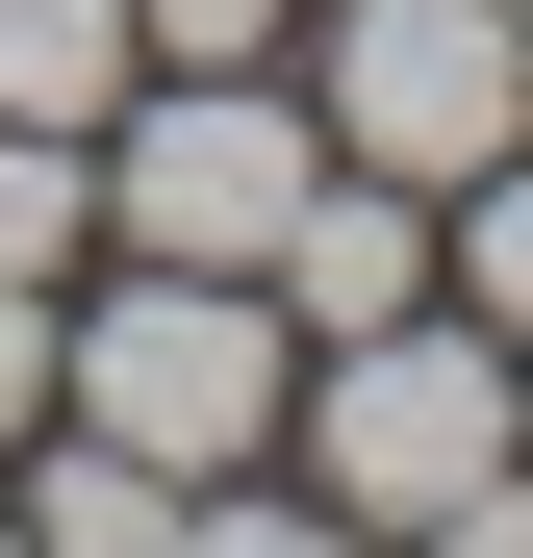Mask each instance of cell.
Masks as SVG:
<instances>
[{
    "instance_id": "obj_1",
    "label": "cell",
    "mask_w": 533,
    "mask_h": 558,
    "mask_svg": "<svg viewBox=\"0 0 533 558\" xmlns=\"http://www.w3.org/2000/svg\"><path fill=\"white\" fill-rule=\"evenodd\" d=\"M51 407L128 432L153 483H254V457H280V407H305V330H280V279L76 254V279H51Z\"/></svg>"
},
{
    "instance_id": "obj_2",
    "label": "cell",
    "mask_w": 533,
    "mask_h": 558,
    "mask_svg": "<svg viewBox=\"0 0 533 558\" xmlns=\"http://www.w3.org/2000/svg\"><path fill=\"white\" fill-rule=\"evenodd\" d=\"M483 457H533V432H508V330H483V305L330 330V355H305V407H280V483H330V508L381 533V558H407L432 508H458Z\"/></svg>"
},
{
    "instance_id": "obj_3",
    "label": "cell",
    "mask_w": 533,
    "mask_h": 558,
    "mask_svg": "<svg viewBox=\"0 0 533 558\" xmlns=\"http://www.w3.org/2000/svg\"><path fill=\"white\" fill-rule=\"evenodd\" d=\"M305 178H330V128H305L280 51H229V76H128V102H102V254L254 279V254L305 229Z\"/></svg>"
},
{
    "instance_id": "obj_4",
    "label": "cell",
    "mask_w": 533,
    "mask_h": 558,
    "mask_svg": "<svg viewBox=\"0 0 533 558\" xmlns=\"http://www.w3.org/2000/svg\"><path fill=\"white\" fill-rule=\"evenodd\" d=\"M280 76H305V128H330L355 178H483V153H533V0H305Z\"/></svg>"
},
{
    "instance_id": "obj_5",
    "label": "cell",
    "mask_w": 533,
    "mask_h": 558,
    "mask_svg": "<svg viewBox=\"0 0 533 558\" xmlns=\"http://www.w3.org/2000/svg\"><path fill=\"white\" fill-rule=\"evenodd\" d=\"M254 279H280V330H305V355H330V330H407V305H432V178H355V153H330V178H305V229L254 254Z\"/></svg>"
},
{
    "instance_id": "obj_6",
    "label": "cell",
    "mask_w": 533,
    "mask_h": 558,
    "mask_svg": "<svg viewBox=\"0 0 533 558\" xmlns=\"http://www.w3.org/2000/svg\"><path fill=\"white\" fill-rule=\"evenodd\" d=\"M0 508H26V558H153V533H178V483H153L128 432H76V407L0 457Z\"/></svg>"
},
{
    "instance_id": "obj_7",
    "label": "cell",
    "mask_w": 533,
    "mask_h": 558,
    "mask_svg": "<svg viewBox=\"0 0 533 558\" xmlns=\"http://www.w3.org/2000/svg\"><path fill=\"white\" fill-rule=\"evenodd\" d=\"M128 76H153L128 0H0V128H102Z\"/></svg>"
},
{
    "instance_id": "obj_8",
    "label": "cell",
    "mask_w": 533,
    "mask_h": 558,
    "mask_svg": "<svg viewBox=\"0 0 533 558\" xmlns=\"http://www.w3.org/2000/svg\"><path fill=\"white\" fill-rule=\"evenodd\" d=\"M432 305H483V330H533V153H483V178H432Z\"/></svg>"
},
{
    "instance_id": "obj_9",
    "label": "cell",
    "mask_w": 533,
    "mask_h": 558,
    "mask_svg": "<svg viewBox=\"0 0 533 558\" xmlns=\"http://www.w3.org/2000/svg\"><path fill=\"white\" fill-rule=\"evenodd\" d=\"M102 254V128H0V279H76Z\"/></svg>"
},
{
    "instance_id": "obj_10",
    "label": "cell",
    "mask_w": 533,
    "mask_h": 558,
    "mask_svg": "<svg viewBox=\"0 0 533 558\" xmlns=\"http://www.w3.org/2000/svg\"><path fill=\"white\" fill-rule=\"evenodd\" d=\"M153 558H381V533H355L330 483H280V457H254V483H178V533Z\"/></svg>"
},
{
    "instance_id": "obj_11",
    "label": "cell",
    "mask_w": 533,
    "mask_h": 558,
    "mask_svg": "<svg viewBox=\"0 0 533 558\" xmlns=\"http://www.w3.org/2000/svg\"><path fill=\"white\" fill-rule=\"evenodd\" d=\"M128 26H153V76H229V51H280V26H305V0H128Z\"/></svg>"
},
{
    "instance_id": "obj_12",
    "label": "cell",
    "mask_w": 533,
    "mask_h": 558,
    "mask_svg": "<svg viewBox=\"0 0 533 558\" xmlns=\"http://www.w3.org/2000/svg\"><path fill=\"white\" fill-rule=\"evenodd\" d=\"M407 558H533V457H483V483H458V508H432Z\"/></svg>"
},
{
    "instance_id": "obj_13",
    "label": "cell",
    "mask_w": 533,
    "mask_h": 558,
    "mask_svg": "<svg viewBox=\"0 0 533 558\" xmlns=\"http://www.w3.org/2000/svg\"><path fill=\"white\" fill-rule=\"evenodd\" d=\"M51 432V279H0V457Z\"/></svg>"
},
{
    "instance_id": "obj_14",
    "label": "cell",
    "mask_w": 533,
    "mask_h": 558,
    "mask_svg": "<svg viewBox=\"0 0 533 558\" xmlns=\"http://www.w3.org/2000/svg\"><path fill=\"white\" fill-rule=\"evenodd\" d=\"M508 432H533V330H508Z\"/></svg>"
},
{
    "instance_id": "obj_15",
    "label": "cell",
    "mask_w": 533,
    "mask_h": 558,
    "mask_svg": "<svg viewBox=\"0 0 533 558\" xmlns=\"http://www.w3.org/2000/svg\"><path fill=\"white\" fill-rule=\"evenodd\" d=\"M0 558H26V508H0Z\"/></svg>"
}]
</instances>
